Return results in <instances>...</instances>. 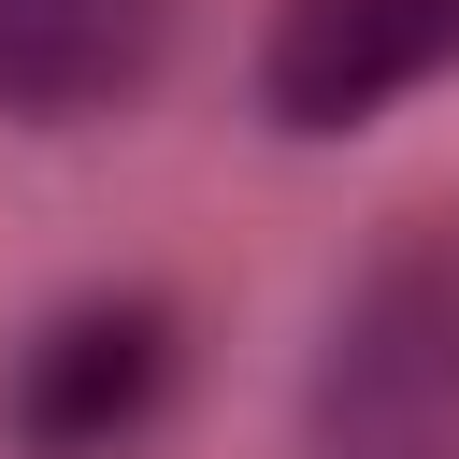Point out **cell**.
<instances>
[{"label":"cell","mask_w":459,"mask_h":459,"mask_svg":"<svg viewBox=\"0 0 459 459\" xmlns=\"http://www.w3.org/2000/svg\"><path fill=\"white\" fill-rule=\"evenodd\" d=\"M301 459H459V230H387L301 373Z\"/></svg>","instance_id":"obj_1"},{"label":"cell","mask_w":459,"mask_h":459,"mask_svg":"<svg viewBox=\"0 0 459 459\" xmlns=\"http://www.w3.org/2000/svg\"><path fill=\"white\" fill-rule=\"evenodd\" d=\"M172 402V316L143 287L115 301H57L14 359H0V430L29 459H115L143 445V416Z\"/></svg>","instance_id":"obj_2"},{"label":"cell","mask_w":459,"mask_h":459,"mask_svg":"<svg viewBox=\"0 0 459 459\" xmlns=\"http://www.w3.org/2000/svg\"><path fill=\"white\" fill-rule=\"evenodd\" d=\"M445 72H459V0H273V29H258V100L301 143L373 129L387 100H416Z\"/></svg>","instance_id":"obj_3"},{"label":"cell","mask_w":459,"mask_h":459,"mask_svg":"<svg viewBox=\"0 0 459 459\" xmlns=\"http://www.w3.org/2000/svg\"><path fill=\"white\" fill-rule=\"evenodd\" d=\"M172 57V0H0V115L14 129H86L143 100Z\"/></svg>","instance_id":"obj_4"}]
</instances>
